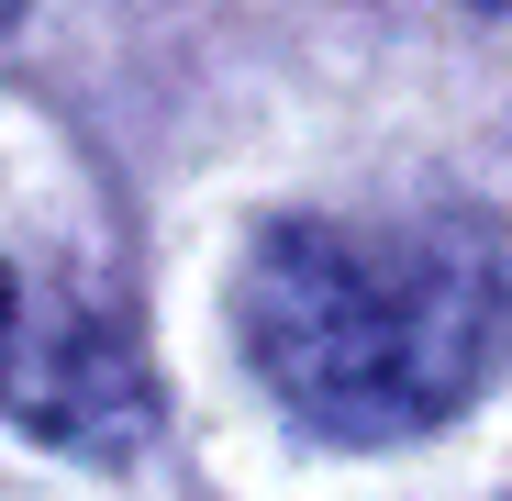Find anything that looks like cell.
Wrapping results in <instances>:
<instances>
[{
    "label": "cell",
    "mask_w": 512,
    "mask_h": 501,
    "mask_svg": "<svg viewBox=\"0 0 512 501\" xmlns=\"http://www.w3.org/2000/svg\"><path fill=\"white\" fill-rule=\"evenodd\" d=\"M0 412L67 457H134L156 435V379L134 357L123 312H101L90 290H45L23 279L12 323H0Z\"/></svg>",
    "instance_id": "obj_2"
},
{
    "label": "cell",
    "mask_w": 512,
    "mask_h": 501,
    "mask_svg": "<svg viewBox=\"0 0 512 501\" xmlns=\"http://www.w3.org/2000/svg\"><path fill=\"white\" fill-rule=\"evenodd\" d=\"M234 323L290 424L401 446L479 401L501 357V268L468 223H268Z\"/></svg>",
    "instance_id": "obj_1"
},
{
    "label": "cell",
    "mask_w": 512,
    "mask_h": 501,
    "mask_svg": "<svg viewBox=\"0 0 512 501\" xmlns=\"http://www.w3.org/2000/svg\"><path fill=\"white\" fill-rule=\"evenodd\" d=\"M479 12H512V0H479Z\"/></svg>",
    "instance_id": "obj_4"
},
{
    "label": "cell",
    "mask_w": 512,
    "mask_h": 501,
    "mask_svg": "<svg viewBox=\"0 0 512 501\" xmlns=\"http://www.w3.org/2000/svg\"><path fill=\"white\" fill-rule=\"evenodd\" d=\"M12 301H23V268H12V257H0V323H12Z\"/></svg>",
    "instance_id": "obj_3"
}]
</instances>
